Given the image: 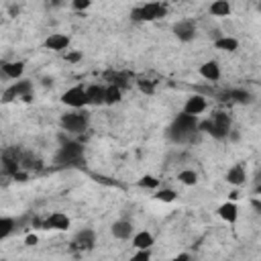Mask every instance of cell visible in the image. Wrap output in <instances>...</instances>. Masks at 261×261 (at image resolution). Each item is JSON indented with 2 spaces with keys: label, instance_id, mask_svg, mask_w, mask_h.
<instances>
[{
  "label": "cell",
  "instance_id": "cell-1",
  "mask_svg": "<svg viewBox=\"0 0 261 261\" xmlns=\"http://www.w3.org/2000/svg\"><path fill=\"white\" fill-rule=\"evenodd\" d=\"M198 130H200V120H198V116H192V114L181 112V114H177V116L173 118V122L169 124V128H167V139L173 141V143L184 145V143L194 141V137H196Z\"/></svg>",
  "mask_w": 261,
  "mask_h": 261
},
{
  "label": "cell",
  "instance_id": "cell-2",
  "mask_svg": "<svg viewBox=\"0 0 261 261\" xmlns=\"http://www.w3.org/2000/svg\"><path fill=\"white\" fill-rule=\"evenodd\" d=\"M200 130L208 133L212 139H228V133L232 130V122H230V116L224 112V110H214L206 120L200 122Z\"/></svg>",
  "mask_w": 261,
  "mask_h": 261
},
{
  "label": "cell",
  "instance_id": "cell-3",
  "mask_svg": "<svg viewBox=\"0 0 261 261\" xmlns=\"http://www.w3.org/2000/svg\"><path fill=\"white\" fill-rule=\"evenodd\" d=\"M59 124L65 133L82 135L90 126V112L84 108H71V112H65L59 116Z\"/></svg>",
  "mask_w": 261,
  "mask_h": 261
},
{
  "label": "cell",
  "instance_id": "cell-4",
  "mask_svg": "<svg viewBox=\"0 0 261 261\" xmlns=\"http://www.w3.org/2000/svg\"><path fill=\"white\" fill-rule=\"evenodd\" d=\"M84 157V145L77 141H67L61 143V147L55 153V163L57 165H77V161Z\"/></svg>",
  "mask_w": 261,
  "mask_h": 261
},
{
  "label": "cell",
  "instance_id": "cell-5",
  "mask_svg": "<svg viewBox=\"0 0 261 261\" xmlns=\"http://www.w3.org/2000/svg\"><path fill=\"white\" fill-rule=\"evenodd\" d=\"M165 6L161 2H147V4H141L137 8H133L130 16L135 20H141V22H151V20H157L161 16H165Z\"/></svg>",
  "mask_w": 261,
  "mask_h": 261
},
{
  "label": "cell",
  "instance_id": "cell-6",
  "mask_svg": "<svg viewBox=\"0 0 261 261\" xmlns=\"http://www.w3.org/2000/svg\"><path fill=\"white\" fill-rule=\"evenodd\" d=\"M61 102L67 108H86V106H90L88 90L84 86H71L61 94Z\"/></svg>",
  "mask_w": 261,
  "mask_h": 261
},
{
  "label": "cell",
  "instance_id": "cell-7",
  "mask_svg": "<svg viewBox=\"0 0 261 261\" xmlns=\"http://www.w3.org/2000/svg\"><path fill=\"white\" fill-rule=\"evenodd\" d=\"M31 92H33V84L29 82V80H14V84L10 86V88H6L4 90V94H2V100L4 102H10V100H14V98H22V100H31Z\"/></svg>",
  "mask_w": 261,
  "mask_h": 261
},
{
  "label": "cell",
  "instance_id": "cell-8",
  "mask_svg": "<svg viewBox=\"0 0 261 261\" xmlns=\"http://www.w3.org/2000/svg\"><path fill=\"white\" fill-rule=\"evenodd\" d=\"M196 35H198V27H196V22L190 20V18H181V20H177V22L173 24V37H175L177 41H181V43L194 41Z\"/></svg>",
  "mask_w": 261,
  "mask_h": 261
},
{
  "label": "cell",
  "instance_id": "cell-9",
  "mask_svg": "<svg viewBox=\"0 0 261 261\" xmlns=\"http://www.w3.org/2000/svg\"><path fill=\"white\" fill-rule=\"evenodd\" d=\"M71 245L77 251H90V249H94V245H96V230L94 228H82V230H77L75 237H73V241H71Z\"/></svg>",
  "mask_w": 261,
  "mask_h": 261
},
{
  "label": "cell",
  "instance_id": "cell-10",
  "mask_svg": "<svg viewBox=\"0 0 261 261\" xmlns=\"http://www.w3.org/2000/svg\"><path fill=\"white\" fill-rule=\"evenodd\" d=\"M206 108H208L206 98H204L202 94H192V96L186 98V102H184V110H181V112L192 114V116H200V114L206 112Z\"/></svg>",
  "mask_w": 261,
  "mask_h": 261
},
{
  "label": "cell",
  "instance_id": "cell-11",
  "mask_svg": "<svg viewBox=\"0 0 261 261\" xmlns=\"http://www.w3.org/2000/svg\"><path fill=\"white\" fill-rule=\"evenodd\" d=\"M110 232H112V237L118 239V241H128V239L135 234V226H133L130 220L120 218V220H114V222H112Z\"/></svg>",
  "mask_w": 261,
  "mask_h": 261
},
{
  "label": "cell",
  "instance_id": "cell-12",
  "mask_svg": "<svg viewBox=\"0 0 261 261\" xmlns=\"http://www.w3.org/2000/svg\"><path fill=\"white\" fill-rule=\"evenodd\" d=\"M220 96H222L220 100H224V102H234V104H249V102L253 100L251 92H247V90H243V88H230V90H224Z\"/></svg>",
  "mask_w": 261,
  "mask_h": 261
},
{
  "label": "cell",
  "instance_id": "cell-13",
  "mask_svg": "<svg viewBox=\"0 0 261 261\" xmlns=\"http://www.w3.org/2000/svg\"><path fill=\"white\" fill-rule=\"evenodd\" d=\"M0 69L6 80H20L24 73V61H2Z\"/></svg>",
  "mask_w": 261,
  "mask_h": 261
},
{
  "label": "cell",
  "instance_id": "cell-14",
  "mask_svg": "<svg viewBox=\"0 0 261 261\" xmlns=\"http://www.w3.org/2000/svg\"><path fill=\"white\" fill-rule=\"evenodd\" d=\"M226 181L230 184V186H234V188H239V186H243L245 181H247V167L243 165V163H234L228 171H226Z\"/></svg>",
  "mask_w": 261,
  "mask_h": 261
},
{
  "label": "cell",
  "instance_id": "cell-15",
  "mask_svg": "<svg viewBox=\"0 0 261 261\" xmlns=\"http://www.w3.org/2000/svg\"><path fill=\"white\" fill-rule=\"evenodd\" d=\"M45 47L51 49V51H67L69 49V37L63 35V33H53L45 39Z\"/></svg>",
  "mask_w": 261,
  "mask_h": 261
},
{
  "label": "cell",
  "instance_id": "cell-16",
  "mask_svg": "<svg viewBox=\"0 0 261 261\" xmlns=\"http://www.w3.org/2000/svg\"><path fill=\"white\" fill-rule=\"evenodd\" d=\"M200 75L204 77V80H208V82H218L220 80V75H222V71H220V65H218V61H214V59H208V61H204L202 65H200Z\"/></svg>",
  "mask_w": 261,
  "mask_h": 261
},
{
  "label": "cell",
  "instance_id": "cell-17",
  "mask_svg": "<svg viewBox=\"0 0 261 261\" xmlns=\"http://www.w3.org/2000/svg\"><path fill=\"white\" fill-rule=\"evenodd\" d=\"M216 214H218L224 222L234 224V222H237V218H239V206L234 204V200H228V202H224V204H220V206H218Z\"/></svg>",
  "mask_w": 261,
  "mask_h": 261
},
{
  "label": "cell",
  "instance_id": "cell-18",
  "mask_svg": "<svg viewBox=\"0 0 261 261\" xmlns=\"http://www.w3.org/2000/svg\"><path fill=\"white\" fill-rule=\"evenodd\" d=\"M69 224H71V220H69V216L65 212H53L45 220V226L51 228V230H67Z\"/></svg>",
  "mask_w": 261,
  "mask_h": 261
},
{
  "label": "cell",
  "instance_id": "cell-19",
  "mask_svg": "<svg viewBox=\"0 0 261 261\" xmlns=\"http://www.w3.org/2000/svg\"><path fill=\"white\" fill-rule=\"evenodd\" d=\"M86 90H88L90 106H102V104H106V86H102V84H92V86H88Z\"/></svg>",
  "mask_w": 261,
  "mask_h": 261
},
{
  "label": "cell",
  "instance_id": "cell-20",
  "mask_svg": "<svg viewBox=\"0 0 261 261\" xmlns=\"http://www.w3.org/2000/svg\"><path fill=\"white\" fill-rule=\"evenodd\" d=\"M130 243H133L135 249H151L155 245V237L149 230H139L130 237Z\"/></svg>",
  "mask_w": 261,
  "mask_h": 261
},
{
  "label": "cell",
  "instance_id": "cell-21",
  "mask_svg": "<svg viewBox=\"0 0 261 261\" xmlns=\"http://www.w3.org/2000/svg\"><path fill=\"white\" fill-rule=\"evenodd\" d=\"M210 14L212 16H216V18H224V16H228L230 14V2L228 0H214L212 4H210Z\"/></svg>",
  "mask_w": 261,
  "mask_h": 261
},
{
  "label": "cell",
  "instance_id": "cell-22",
  "mask_svg": "<svg viewBox=\"0 0 261 261\" xmlns=\"http://www.w3.org/2000/svg\"><path fill=\"white\" fill-rule=\"evenodd\" d=\"M120 100H122V88L116 84H108L106 86V104L112 106V104H118Z\"/></svg>",
  "mask_w": 261,
  "mask_h": 261
},
{
  "label": "cell",
  "instance_id": "cell-23",
  "mask_svg": "<svg viewBox=\"0 0 261 261\" xmlns=\"http://www.w3.org/2000/svg\"><path fill=\"white\" fill-rule=\"evenodd\" d=\"M214 47L220 51H237L239 49V41L234 37H218L214 41Z\"/></svg>",
  "mask_w": 261,
  "mask_h": 261
},
{
  "label": "cell",
  "instance_id": "cell-24",
  "mask_svg": "<svg viewBox=\"0 0 261 261\" xmlns=\"http://www.w3.org/2000/svg\"><path fill=\"white\" fill-rule=\"evenodd\" d=\"M177 181L184 186H196L198 184V173L194 169H181L177 173Z\"/></svg>",
  "mask_w": 261,
  "mask_h": 261
},
{
  "label": "cell",
  "instance_id": "cell-25",
  "mask_svg": "<svg viewBox=\"0 0 261 261\" xmlns=\"http://www.w3.org/2000/svg\"><path fill=\"white\" fill-rule=\"evenodd\" d=\"M16 228V220L10 216H2L0 218V239H6L12 230Z\"/></svg>",
  "mask_w": 261,
  "mask_h": 261
},
{
  "label": "cell",
  "instance_id": "cell-26",
  "mask_svg": "<svg viewBox=\"0 0 261 261\" xmlns=\"http://www.w3.org/2000/svg\"><path fill=\"white\" fill-rule=\"evenodd\" d=\"M175 198H177V192H175V190H171V188H163V190H157V192H155V200L165 202V204L173 202Z\"/></svg>",
  "mask_w": 261,
  "mask_h": 261
},
{
  "label": "cell",
  "instance_id": "cell-27",
  "mask_svg": "<svg viewBox=\"0 0 261 261\" xmlns=\"http://www.w3.org/2000/svg\"><path fill=\"white\" fill-rule=\"evenodd\" d=\"M137 86H139V90H141L143 94H153V92H155V82H151V80L141 77V80L137 82Z\"/></svg>",
  "mask_w": 261,
  "mask_h": 261
},
{
  "label": "cell",
  "instance_id": "cell-28",
  "mask_svg": "<svg viewBox=\"0 0 261 261\" xmlns=\"http://www.w3.org/2000/svg\"><path fill=\"white\" fill-rule=\"evenodd\" d=\"M139 186H141V188H153V190H157V188H159V179L153 177V175H143V177L139 179Z\"/></svg>",
  "mask_w": 261,
  "mask_h": 261
},
{
  "label": "cell",
  "instance_id": "cell-29",
  "mask_svg": "<svg viewBox=\"0 0 261 261\" xmlns=\"http://www.w3.org/2000/svg\"><path fill=\"white\" fill-rule=\"evenodd\" d=\"M108 82L122 88V86L126 84V75H122V73H108Z\"/></svg>",
  "mask_w": 261,
  "mask_h": 261
},
{
  "label": "cell",
  "instance_id": "cell-30",
  "mask_svg": "<svg viewBox=\"0 0 261 261\" xmlns=\"http://www.w3.org/2000/svg\"><path fill=\"white\" fill-rule=\"evenodd\" d=\"M71 6L75 10H88L92 6V0H71Z\"/></svg>",
  "mask_w": 261,
  "mask_h": 261
},
{
  "label": "cell",
  "instance_id": "cell-31",
  "mask_svg": "<svg viewBox=\"0 0 261 261\" xmlns=\"http://www.w3.org/2000/svg\"><path fill=\"white\" fill-rule=\"evenodd\" d=\"M65 61H69V63L82 61V53L80 51H65Z\"/></svg>",
  "mask_w": 261,
  "mask_h": 261
},
{
  "label": "cell",
  "instance_id": "cell-32",
  "mask_svg": "<svg viewBox=\"0 0 261 261\" xmlns=\"http://www.w3.org/2000/svg\"><path fill=\"white\" fill-rule=\"evenodd\" d=\"M133 259H151V249H137Z\"/></svg>",
  "mask_w": 261,
  "mask_h": 261
},
{
  "label": "cell",
  "instance_id": "cell-33",
  "mask_svg": "<svg viewBox=\"0 0 261 261\" xmlns=\"http://www.w3.org/2000/svg\"><path fill=\"white\" fill-rule=\"evenodd\" d=\"M251 208H253V212L261 214V196H255V198H251Z\"/></svg>",
  "mask_w": 261,
  "mask_h": 261
},
{
  "label": "cell",
  "instance_id": "cell-34",
  "mask_svg": "<svg viewBox=\"0 0 261 261\" xmlns=\"http://www.w3.org/2000/svg\"><path fill=\"white\" fill-rule=\"evenodd\" d=\"M37 243H39V237H37V234H27V237H24V245L33 247V245H37Z\"/></svg>",
  "mask_w": 261,
  "mask_h": 261
},
{
  "label": "cell",
  "instance_id": "cell-35",
  "mask_svg": "<svg viewBox=\"0 0 261 261\" xmlns=\"http://www.w3.org/2000/svg\"><path fill=\"white\" fill-rule=\"evenodd\" d=\"M12 177H14L16 181H27V177H29V173H27V171H22V169H18V171H16V173H14Z\"/></svg>",
  "mask_w": 261,
  "mask_h": 261
},
{
  "label": "cell",
  "instance_id": "cell-36",
  "mask_svg": "<svg viewBox=\"0 0 261 261\" xmlns=\"http://www.w3.org/2000/svg\"><path fill=\"white\" fill-rule=\"evenodd\" d=\"M175 259H177V261H188V259H192V255H190V253H177Z\"/></svg>",
  "mask_w": 261,
  "mask_h": 261
},
{
  "label": "cell",
  "instance_id": "cell-37",
  "mask_svg": "<svg viewBox=\"0 0 261 261\" xmlns=\"http://www.w3.org/2000/svg\"><path fill=\"white\" fill-rule=\"evenodd\" d=\"M49 4H51V6H61L63 0H49Z\"/></svg>",
  "mask_w": 261,
  "mask_h": 261
},
{
  "label": "cell",
  "instance_id": "cell-38",
  "mask_svg": "<svg viewBox=\"0 0 261 261\" xmlns=\"http://www.w3.org/2000/svg\"><path fill=\"white\" fill-rule=\"evenodd\" d=\"M255 194H257V196H261V184H259V186L255 188Z\"/></svg>",
  "mask_w": 261,
  "mask_h": 261
},
{
  "label": "cell",
  "instance_id": "cell-39",
  "mask_svg": "<svg viewBox=\"0 0 261 261\" xmlns=\"http://www.w3.org/2000/svg\"><path fill=\"white\" fill-rule=\"evenodd\" d=\"M259 10H261V0H259Z\"/></svg>",
  "mask_w": 261,
  "mask_h": 261
}]
</instances>
